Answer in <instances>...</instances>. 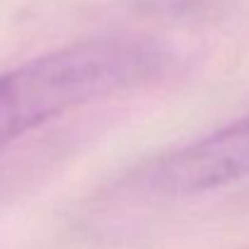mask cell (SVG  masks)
Wrapping results in <instances>:
<instances>
[{
    "label": "cell",
    "mask_w": 249,
    "mask_h": 249,
    "mask_svg": "<svg viewBox=\"0 0 249 249\" xmlns=\"http://www.w3.org/2000/svg\"><path fill=\"white\" fill-rule=\"evenodd\" d=\"M162 63L150 41L94 39L0 73V148L75 107L148 83Z\"/></svg>",
    "instance_id": "1"
},
{
    "label": "cell",
    "mask_w": 249,
    "mask_h": 249,
    "mask_svg": "<svg viewBox=\"0 0 249 249\" xmlns=\"http://www.w3.org/2000/svg\"><path fill=\"white\" fill-rule=\"evenodd\" d=\"M245 177H249V116L158 158L136 174V184L155 196H191Z\"/></svg>",
    "instance_id": "2"
}]
</instances>
